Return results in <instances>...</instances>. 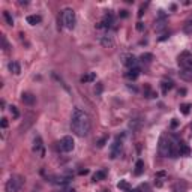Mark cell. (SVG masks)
I'll return each instance as SVG.
<instances>
[{
    "label": "cell",
    "instance_id": "obj_39",
    "mask_svg": "<svg viewBox=\"0 0 192 192\" xmlns=\"http://www.w3.org/2000/svg\"><path fill=\"white\" fill-rule=\"evenodd\" d=\"M185 93H186V90H185V89H182V90H179V95H185Z\"/></svg>",
    "mask_w": 192,
    "mask_h": 192
},
{
    "label": "cell",
    "instance_id": "obj_33",
    "mask_svg": "<svg viewBox=\"0 0 192 192\" xmlns=\"http://www.w3.org/2000/svg\"><path fill=\"white\" fill-rule=\"evenodd\" d=\"M137 30H138V32H143V30H144V24L141 23V21L137 23Z\"/></svg>",
    "mask_w": 192,
    "mask_h": 192
},
{
    "label": "cell",
    "instance_id": "obj_37",
    "mask_svg": "<svg viewBox=\"0 0 192 192\" xmlns=\"http://www.w3.org/2000/svg\"><path fill=\"white\" fill-rule=\"evenodd\" d=\"M120 17L126 18V17H128V11H120Z\"/></svg>",
    "mask_w": 192,
    "mask_h": 192
},
{
    "label": "cell",
    "instance_id": "obj_21",
    "mask_svg": "<svg viewBox=\"0 0 192 192\" xmlns=\"http://www.w3.org/2000/svg\"><path fill=\"white\" fill-rule=\"evenodd\" d=\"M9 71H11L12 74L18 75V74L21 72V68H20V63H18V62H11V63H9Z\"/></svg>",
    "mask_w": 192,
    "mask_h": 192
},
{
    "label": "cell",
    "instance_id": "obj_32",
    "mask_svg": "<svg viewBox=\"0 0 192 192\" xmlns=\"http://www.w3.org/2000/svg\"><path fill=\"white\" fill-rule=\"evenodd\" d=\"M2 42H3V50H5V51H8V50H9V45H8V41H6V38H5V36H2Z\"/></svg>",
    "mask_w": 192,
    "mask_h": 192
},
{
    "label": "cell",
    "instance_id": "obj_15",
    "mask_svg": "<svg viewBox=\"0 0 192 192\" xmlns=\"http://www.w3.org/2000/svg\"><path fill=\"white\" fill-rule=\"evenodd\" d=\"M138 75H140V68L128 69V72H126V78H129V80H137Z\"/></svg>",
    "mask_w": 192,
    "mask_h": 192
},
{
    "label": "cell",
    "instance_id": "obj_42",
    "mask_svg": "<svg viewBox=\"0 0 192 192\" xmlns=\"http://www.w3.org/2000/svg\"><path fill=\"white\" fill-rule=\"evenodd\" d=\"M102 192H110V191H102Z\"/></svg>",
    "mask_w": 192,
    "mask_h": 192
},
{
    "label": "cell",
    "instance_id": "obj_38",
    "mask_svg": "<svg viewBox=\"0 0 192 192\" xmlns=\"http://www.w3.org/2000/svg\"><path fill=\"white\" fill-rule=\"evenodd\" d=\"M80 174H81V176H86V174H89V170H81Z\"/></svg>",
    "mask_w": 192,
    "mask_h": 192
},
{
    "label": "cell",
    "instance_id": "obj_31",
    "mask_svg": "<svg viewBox=\"0 0 192 192\" xmlns=\"http://www.w3.org/2000/svg\"><path fill=\"white\" fill-rule=\"evenodd\" d=\"M156 24H158V26H155L156 30H162V29H165V23H164V21H156Z\"/></svg>",
    "mask_w": 192,
    "mask_h": 192
},
{
    "label": "cell",
    "instance_id": "obj_36",
    "mask_svg": "<svg viewBox=\"0 0 192 192\" xmlns=\"http://www.w3.org/2000/svg\"><path fill=\"white\" fill-rule=\"evenodd\" d=\"M143 14H144V6H141V8H140V12H138V17L141 18V17H143Z\"/></svg>",
    "mask_w": 192,
    "mask_h": 192
},
{
    "label": "cell",
    "instance_id": "obj_23",
    "mask_svg": "<svg viewBox=\"0 0 192 192\" xmlns=\"http://www.w3.org/2000/svg\"><path fill=\"white\" fill-rule=\"evenodd\" d=\"M117 188H119V189H122V191H126V192L131 191V185H129L126 180H120V182H119V183H117Z\"/></svg>",
    "mask_w": 192,
    "mask_h": 192
},
{
    "label": "cell",
    "instance_id": "obj_40",
    "mask_svg": "<svg viewBox=\"0 0 192 192\" xmlns=\"http://www.w3.org/2000/svg\"><path fill=\"white\" fill-rule=\"evenodd\" d=\"M129 192H140V191H138V188H137V189H131Z\"/></svg>",
    "mask_w": 192,
    "mask_h": 192
},
{
    "label": "cell",
    "instance_id": "obj_20",
    "mask_svg": "<svg viewBox=\"0 0 192 192\" xmlns=\"http://www.w3.org/2000/svg\"><path fill=\"white\" fill-rule=\"evenodd\" d=\"M107 177V171L105 170H99L93 174V182H99V180H104Z\"/></svg>",
    "mask_w": 192,
    "mask_h": 192
},
{
    "label": "cell",
    "instance_id": "obj_30",
    "mask_svg": "<svg viewBox=\"0 0 192 192\" xmlns=\"http://www.w3.org/2000/svg\"><path fill=\"white\" fill-rule=\"evenodd\" d=\"M102 89H104V87H102V83H98V84H96V89H95V93H96V96H99V95L102 93Z\"/></svg>",
    "mask_w": 192,
    "mask_h": 192
},
{
    "label": "cell",
    "instance_id": "obj_8",
    "mask_svg": "<svg viewBox=\"0 0 192 192\" xmlns=\"http://www.w3.org/2000/svg\"><path fill=\"white\" fill-rule=\"evenodd\" d=\"M99 42H101L105 48H111V47L114 45L113 33H111V32H105V33H102L101 36H99Z\"/></svg>",
    "mask_w": 192,
    "mask_h": 192
},
{
    "label": "cell",
    "instance_id": "obj_11",
    "mask_svg": "<svg viewBox=\"0 0 192 192\" xmlns=\"http://www.w3.org/2000/svg\"><path fill=\"white\" fill-rule=\"evenodd\" d=\"M33 152L41 153V156H44V144H42V138L39 135L33 140Z\"/></svg>",
    "mask_w": 192,
    "mask_h": 192
},
{
    "label": "cell",
    "instance_id": "obj_5",
    "mask_svg": "<svg viewBox=\"0 0 192 192\" xmlns=\"http://www.w3.org/2000/svg\"><path fill=\"white\" fill-rule=\"evenodd\" d=\"M122 149H123V137L117 135L114 138L113 144L110 146V158L111 159L119 158L120 153H122Z\"/></svg>",
    "mask_w": 192,
    "mask_h": 192
},
{
    "label": "cell",
    "instance_id": "obj_26",
    "mask_svg": "<svg viewBox=\"0 0 192 192\" xmlns=\"http://www.w3.org/2000/svg\"><path fill=\"white\" fill-rule=\"evenodd\" d=\"M9 111H11L14 119H18V117H20V111H18V108H17L15 105H11V107H9Z\"/></svg>",
    "mask_w": 192,
    "mask_h": 192
},
{
    "label": "cell",
    "instance_id": "obj_14",
    "mask_svg": "<svg viewBox=\"0 0 192 192\" xmlns=\"http://www.w3.org/2000/svg\"><path fill=\"white\" fill-rule=\"evenodd\" d=\"M161 87H162V93L167 95V93L174 87V83H173L171 80H168V81H162V83H161Z\"/></svg>",
    "mask_w": 192,
    "mask_h": 192
},
{
    "label": "cell",
    "instance_id": "obj_4",
    "mask_svg": "<svg viewBox=\"0 0 192 192\" xmlns=\"http://www.w3.org/2000/svg\"><path fill=\"white\" fill-rule=\"evenodd\" d=\"M23 177L21 176H12L8 179L6 185H5V191L6 192H18L23 186Z\"/></svg>",
    "mask_w": 192,
    "mask_h": 192
},
{
    "label": "cell",
    "instance_id": "obj_19",
    "mask_svg": "<svg viewBox=\"0 0 192 192\" xmlns=\"http://www.w3.org/2000/svg\"><path fill=\"white\" fill-rule=\"evenodd\" d=\"M179 75L185 81H192V71H189V69H182L180 72H179Z\"/></svg>",
    "mask_w": 192,
    "mask_h": 192
},
{
    "label": "cell",
    "instance_id": "obj_2",
    "mask_svg": "<svg viewBox=\"0 0 192 192\" xmlns=\"http://www.w3.org/2000/svg\"><path fill=\"white\" fill-rule=\"evenodd\" d=\"M171 144H173V140L167 138L165 135H162L159 138V146H158V152L161 156L164 158H171Z\"/></svg>",
    "mask_w": 192,
    "mask_h": 192
},
{
    "label": "cell",
    "instance_id": "obj_28",
    "mask_svg": "<svg viewBox=\"0 0 192 192\" xmlns=\"http://www.w3.org/2000/svg\"><path fill=\"white\" fill-rule=\"evenodd\" d=\"M138 191L140 192H150V186H149V183H143V185H140V186H138Z\"/></svg>",
    "mask_w": 192,
    "mask_h": 192
},
{
    "label": "cell",
    "instance_id": "obj_35",
    "mask_svg": "<svg viewBox=\"0 0 192 192\" xmlns=\"http://www.w3.org/2000/svg\"><path fill=\"white\" fill-rule=\"evenodd\" d=\"M177 125H179V122H177L176 119H173V122H171V128H177Z\"/></svg>",
    "mask_w": 192,
    "mask_h": 192
},
{
    "label": "cell",
    "instance_id": "obj_17",
    "mask_svg": "<svg viewBox=\"0 0 192 192\" xmlns=\"http://www.w3.org/2000/svg\"><path fill=\"white\" fill-rule=\"evenodd\" d=\"M96 80V74L95 72H87L81 77V83H93Z\"/></svg>",
    "mask_w": 192,
    "mask_h": 192
},
{
    "label": "cell",
    "instance_id": "obj_27",
    "mask_svg": "<svg viewBox=\"0 0 192 192\" xmlns=\"http://www.w3.org/2000/svg\"><path fill=\"white\" fill-rule=\"evenodd\" d=\"M185 189H186V185L183 183V182H179L176 186H174V192H185Z\"/></svg>",
    "mask_w": 192,
    "mask_h": 192
},
{
    "label": "cell",
    "instance_id": "obj_22",
    "mask_svg": "<svg viewBox=\"0 0 192 192\" xmlns=\"http://www.w3.org/2000/svg\"><path fill=\"white\" fill-rule=\"evenodd\" d=\"M152 60H153V54H150V53H143L140 56V62H143V63H150Z\"/></svg>",
    "mask_w": 192,
    "mask_h": 192
},
{
    "label": "cell",
    "instance_id": "obj_7",
    "mask_svg": "<svg viewBox=\"0 0 192 192\" xmlns=\"http://www.w3.org/2000/svg\"><path fill=\"white\" fill-rule=\"evenodd\" d=\"M179 66L182 69H189L192 71V56L189 51H183L179 56Z\"/></svg>",
    "mask_w": 192,
    "mask_h": 192
},
{
    "label": "cell",
    "instance_id": "obj_16",
    "mask_svg": "<svg viewBox=\"0 0 192 192\" xmlns=\"http://www.w3.org/2000/svg\"><path fill=\"white\" fill-rule=\"evenodd\" d=\"M134 173H135V176H141V174L144 173V161H141V159H138V161H137Z\"/></svg>",
    "mask_w": 192,
    "mask_h": 192
},
{
    "label": "cell",
    "instance_id": "obj_6",
    "mask_svg": "<svg viewBox=\"0 0 192 192\" xmlns=\"http://www.w3.org/2000/svg\"><path fill=\"white\" fill-rule=\"evenodd\" d=\"M74 147H75V141H74V138L72 137H63L60 141H59V149L62 150V152H65V153H69V152H72L74 150Z\"/></svg>",
    "mask_w": 192,
    "mask_h": 192
},
{
    "label": "cell",
    "instance_id": "obj_34",
    "mask_svg": "<svg viewBox=\"0 0 192 192\" xmlns=\"http://www.w3.org/2000/svg\"><path fill=\"white\" fill-rule=\"evenodd\" d=\"M2 128H3V129H6V128H8V119H6V117H3V119H2Z\"/></svg>",
    "mask_w": 192,
    "mask_h": 192
},
{
    "label": "cell",
    "instance_id": "obj_41",
    "mask_svg": "<svg viewBox=\"0 0 192 192\" xmlns=\"http://www.w3.org/2000/svg\"><path fill=\"white\" fill-rule=\"evenodd\" d=\"M68 192H75V191H74V189H69V191Z\"/></svg>",
    "mask_w": 192,
    "mask_h": 192
},
{
    "label": "cell",
    "instance_id": "obj_10",
    "mask_svg": "<svg viewBox=\"0 0 192 192\" xmlns=\"http://www.w3.org/2000/svg\"><path fill=\"white\" fill-rule=\"evenodd\" d=\"M21 101H23L24 105H29V107H32L35 105V102H36V96H35L33 93H29V92H26L21 95Z\"/></svg>",
    "mask_w": 192,
    "mask_h": 192
},
{
    "label": "cell",
    "instance_id": "obj_1",
    "mask_svg": "<svg viewBox=\"0 0 192 192\" xmlns=\"http://www.w3.org/2000/svg\"><path fill=\"white\" fill-rule=\"evenodd\" d=\"M92 128V122L89 114L81 108H74L72 116H71V129L77 137L89 135Z\"/></svg>",
    "mask_w": 192,
    "mask_h": 192
},
{
    "label": "cell",
    "instance_id": "obj_24",
    "mask_svg": "<svg viewBox=\"0 0 192 192\" xmlns=\"http://www.w3.org/2000/svg\"><path fill=\"white\" fill-rule=\"evenodd\" d=\"M180 111H182V114L188 116L189 111H191V104H182V105H180Z\"/></svg>",
    "mask_w": 192,
    "mask_h": 192
},
{
    "label": "cell",
    "instance_id": "obj_18",
    "mask_svg": "<svg viewBox=\"0 0 192 192\" xmlns=\"http://www.w3.org/2000/svg\"><path fill=\"white\" fill-rule=\"evenodd\" d=\"M26 21L30 24V26H36V24H39L42 21V18H41L39 15H29V17L26 18Z\"/></svg>",
    "mask_w": 192,
    "mask_h": 192
},
{
    "label": "cell",
    "instance_id": "obj_13",
    "mask_svg": "<svg viewBox=\"0 0 192 192\" xmlns=\"http://www.w3.org/2000/svg\"><path fill=\"white\" fill-rule=\"evenodd\" d=\"M179 152H180L182 156H188V155L191 153V149H189V146H188L186 143L179 141Z\"/></svg>",
    "mask_w": 192,
    "mask_h": 192
},
{
    "label": "cell",
    "instance_id": "obj_29",
    "mask_svg": "<svg viewBox=\"0 0 192 192\" xmlns=\"http://www.w3.org/2000/svg\"><path fill=\"white\" fill-rule=\"evenodd\" d=\"M107 141H108V135L102 137V138H101V140H99V141H98V143H96V144H98V147L101 149V147H104V146H105V144H107Z\"/></svg>",
    "mask_w": 192,
    "mask_h": 192
},
{
    "label": "cell",
    "instance_id": "obj_12",
    "mask_svg": "<svg viewBox=\"0 0 192 192\" xmlns=\"http://www.w3.org/2000/svg\"><path fill=\"white\" fill-rule=\"evenodd\" d=\"M167 177V173L165 171H158L156 173V176H155V183H156V186L161 188L162 185H164V179Z\"/></svg>",
    "mask_w": 192,
    "mask_h": 192
},
{
    "label": "cell",
    "instance_id": "obj_3",
    "mask_svg": "<svg viewBox=\"0 0 192 192\" xmlns=\"http://www.w3.org/2000/svg\"><path fill=\"white\" fill-rule=\"evenodd\" d=\"M62 20H63L65 27H66L68 30H72V29L75 27V23H77V17H75L74 9H71V8L63 9V12H62Z\"/></svg>",
    "mask_w": 192,
    "mask_h": 192
},
{
    "label": "cell",
    "instance_id": "obj_25",
    "mask_svg": "<svg viewBox=\"0 0 192 192\" xmlns=\"http://www.w3.org/2000/svg\"><path fill=\"white\" fill-rule=\"evenodd\" d=\"M3 17H5L6 23L9 24V26H14V18H12V15L9 14V12H8V11H3Z\"/></svg>",
    "mask_w": 192,
    "mask_h": 192
},
{
    "label": "cell",
    "instance_id": "obj_9",
    "mask_svg": "<svg viewBox=\"0 0 192 192\" xmlns=\"http://www.w3.org/2000/svg\"><path fill=\"white\" fill-rule=\"evenodd\" d=\"M122 59H123V65L128 69L138 68V66H137V65H138V59H137L135 56H132V54H126V56H123Z\"/></svg>",
    "mask_w": 192,
    "mask_h": 192
}]
</instances>
